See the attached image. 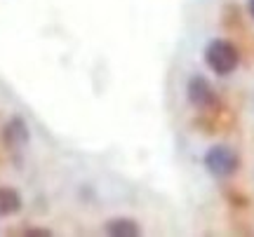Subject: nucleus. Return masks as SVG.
<instances>
[{
  "mask_svg": "<svg viewBox=\"0 0 254 237\" xmlns=\"http://www.w3.org/2000/svg\"><path fill=\"white\" fill-rule=\"evenodd\" d=\"M26 141H28V129L24 125V120L12 118L7 122V127H5V143L9 148H21L26 146Z\"/></svg>",
  "mask_w": 254,
  "mask_h": 237,
  "instance_id": "nucleus-4",
  "label": "nucleus"
},
{
  "mask_svg": "<svg viewBox=\"0 0 254 237\" xmlns=\"http://www.w3.org/2000/svg\"><path fill=\"white\" fill-rule=\"evenodd\" d=\"M205 167L214 176H228V174L236 172L238 155L228 146H214L209 148L207 155H205Z\"/></svg>",
  "mask_w": 254,
  "mask_h": 237,
  "instance_id": "nucleus-2",
  "label": "nucleus"
},
{
  "mask_svg": "<svg viewBox=\"0 0 254 237\" xmlns=\"http://www.w3.org/2000/svg\"><path fill=\"white\" fill-rule=\"evenodd\" d=\"M205 61L207 66L219 75H228L236 71L238 61H240V54L233 43L228 40H212L205 49Z\"/></svg>",
  "mask_w": 254,
  "mask_h": 237,
  "instance_id": "nucleus-1",
  "label": "nucleus"
},
{
  "mask_svg": "<svg viewBox=\"0 0 254 237\" xmlns=\"http://www.w3.org/2000/svg\"><path fill=\"white\" fill-rule=\"evenodd\" d=\"M250 14L254 17V0H250Z\"/></svg>",
  "mask_w": 254,
  "mask_h": 237,
  "instance_id": "nucleus-7",
  "label": "nucleus"
},
{
  "mask_svg": "<svg viewBox=\"0 0 254 237\" xmlns=\"http://www.w3.org/2000/svg\"><path fill=\"white\" fill-rule=\"evenodd\" d=\"M21 209V197L14 188H0V216H7Z\"/></svg>",
  "mask_w": 254,
  "mask_h": 237,
  "instance_id": "nucleus-5",
  "label": "nucleus"
},
{
  "mask_svg": "<svg viewBox=\"0 0 254 237\" xmlns=\"http://www.w3.org/2000/svg\"><path fill=\"white\" fill-rule=\"evenodd\" d=\"M189 99L190 103L195 106H209L214 101V94H212V87L207 85L205 78H193L189 82Z\"/></svg>",
  "mask_w": 254,
  "mask_h": 237,
  "instance_id": "nucleus-3",
  "label": "nucleus"
},
{
  "mask_svg": "<svg viewBox=\"0 0 254 237\" xmlns=\"http://www.w3.org/2000/svg\"><path fill=\"white\" fill-rule=\"evenodd\" d=\"M106 233L113 237H134V235H139L141 230H139V226H136L134 221L118 219V221H111L109 226H106Z\"/></svg>",
  "mask_w": 254,
  "mask_h": 237,
  "instance_id": "nucleus-6",
  "label": "nucleus"
}]
</instances>
